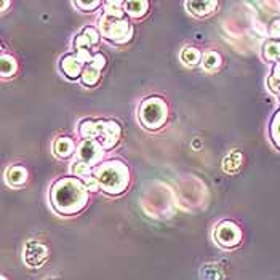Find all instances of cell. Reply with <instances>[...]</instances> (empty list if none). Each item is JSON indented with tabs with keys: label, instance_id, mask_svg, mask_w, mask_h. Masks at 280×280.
Returning a JSON list of instances; mask_svg holds the SVG:
<instances>
[{
	"label": "cell",
	"instance_id": "1",
	"mask_svg": "<svg viewBox=\"0 0 280 280\" xmlns=\"http://www.w3.org/2000/svg\"><path fill=\"white\" fill-rule=\"evenodd\" d=\"M51 204L61 215H75L84 210L88 202V189L84 179L63 178L51 188Z\"/></svg>",
	"mask_w": 280,
	"mask_h": 280
},
{
	"label": "cell",
	"instance_id": "2",
	"mask_svg": "<svg viewBox=\"0 0 280 280\" xmlns=\"http://www.w3.org/2000/svg\"><path fill=\"white\" fill-rule=\"evenodd\" d=\"M124 2H108L106 10L99 18V32L103 37L115 44H125L133 35V28L125 18Z\"/></svg>",
	"mask_w": 280,
	"mask_h": 280
},
{
	"label": "cell",
	"instance_id": "3",
	"mask_svg": "<svg viewBox=\"0 0 280 280\" xmlns=\"http://www.w3.org/2000/svg\"><path fill=\"white\" fill-rule=\"evenodd\" d=\"M95 176L99 183V188L111 195L122 194L130 183V170L122 160H109L95 170Z\"/></svg>",
	"mask_w": 280,
	"mask_h": 280
},
{
	"label": "cell",
	"instance_id": "4",
	"mask_svg": "<svg viewBox=\"0 0 280 280\" xmlns=\"http://www.w3.org/2000/svg\"><path fill=\"white\" fill-rule=\"evenodd\" d=\"M167 117H168V108L162 98L151 96L143 101L139 108V120L146 128L149 130L160 128L167 122Z\"/></svg>",
	"mask_w": 280,
	"mask_h": 280
},
{
	"label": "cell",
	"instance_id": "5",
	"mask_svg": "<svg viewBox=\"0 0 280 280\" xmlns=\"http://www.w3.org/2000/svg\"><path fill=\"white\" fill-rule=\"evenodd\" d=\"M215 238L221 247L232 248L237 247L242 240V231L240 226L234 221H223L218 224V228L215 231Z\"/></svg>",
	"mask_w": 280,
	"mask_h": 280
},
{
	"label": "cell",
	"instance_id": "6",
	"mask_svg": "<svg viewBox=\"0 0 280 280\" xmlns=\"http://www.w3.org/2000/svg\"><path fill=\"white\" fill-rule=\"evenodd\" d=\"M98 143L103 149H112L120 138V125L115 120H98Z\"/></svg>",
	"mask_w": 280,
	"mask_h": 280
},
{
	"label": "cell",
	"instance_id": "7",
	"mask_svg": "<svg viewBox=\"0 0 280 280\" xmlns=\"http://www.w3.org/2000/svg\"><path fill=\"white\" fill-rule=\"evenodd\" d=\"M48 258V248L37 242V240H31V242L26 244L24 247V263L29 266V268H40L45 259Z\"/></svg>",
	"mask_w": 280,
	"mask_h": 280
},
{
	"label": "cell",
	"instance_id": "8",
	"mask_svg": "<svg viewBox=\"0 0 280 280\" xmlns=\"http://www.w3.org/2000/svg\"><path fill=\"white\" fill-rule=\"evenodd\" d=\"M103 151H104L103 146L98 141L87 139V141H84L82 144L78 146L77 155H78L80 162H85V164H88L91 167V165H96L103 158V155H104Z\"/></svg>",
	"mask_w": 280,
	"mask_h": 280
},
{
	"label": "cell",
	"instance_id": "9",
	"mask_svg": "<svg viewBox=\"0 0 280 280\" xmlns=\"http://www.w3.org/2000/svg\"><path fill=\"white\" fill-rule=\"evenodd\" d=\"M61 71L68 75L69 78H78L82 77V72H84V68H82V63H80L75 55H66L63 59H61Z\"/></svg>",
	"mask_w": 280,
	"mask_h": 280
},
{
	"label": "cell",
	"instance_id": "10",
	"mask_svg": "<svg viewBox=\"0 0 280 280\" xmlns=\"http://www.w3.org/2000/svg\"><path fill=\"white\" fill-rule=\"evenodd\" d=\"M188 10H191L192 15L195 16H207L211 11H215L218 7V2L215 0H204V2H188L186 4Z\"/></svg>",
	"mask_w": 280,
	"mask_h": 280
},
{
	"label": "cell",
	"instance_id": "11",
	"mask_svg": "<svg viewBox=\"0 0 280 280\" xmlns=\"http://www.w3.org/2000/svg\"><path fill=\"white\" fill-rule=\"evenodd\" d=\"M149 10L148 0H135V2H124V11L131 18H143Z\"/></svg>",
	"mask_w": 280,
	"mask_h": 280
},
{
	"label": "cell",
	"instance_id": "12",
	"mask_svg": "<svg viewBox=\"0 0 280 280\" xmlns=\"http://www.w3.org/2000/svg\"><path fill=\"white\" fill-rule=\"evenodd\" d=\"M26 179H28V171H26L24 167L21 165H15L7 170V181L15 186V188H19V186H23L26 183Z\"/></svg>",
	"mask_w": 280,
	"mask_h": 280
},
{
	"label": "cell",
	"instance_id": "13",
	"mask_svg": "<svg viewBox=\"0 0 280 280\" xmlns=\"http://www.w3.org/2000/svg\"><path fill=\"white\" fill-rule=\"evenodd\" d=\"M98 120H84L82 124L78 125V135L82 136L85 141L87 139H98Z\"/></svg>",
	"mask_w": 280,
	"mask_h": 280
},
{
	"label": "cell",
	"instance_id": "14",
	"mask_svg": "<svg viewBox=\"0 0 280 280\" xmlns=\"http://www.w3.org/2000/svg\"><path fill=\"white\" fill-rule=\"evenodd\" d=\"M75 151V146H74V141L68 136H63V138H58L56 143H55V152L58 157L61 158H68L74 154Z\"/></svg>",
	"mask_w": 280,
	"mask_h": 280
},
{
	"label": "cell",
	"instance_id": "15",
	"mask_svg": "<svg viewBox=\"0 0 280 280\" xmlns=\"http://www.w3.org/2000/svg\"><path fill=\"white\" fill-rule=\"evenodd\" d=\"M240 167H242V154H240L238 151H232L231 154L226 155L224 160H223V168H224V171L234 173Z\"/></svg>",
	"mask_w": 280,
	"mask_h": 280
},
{
	"label": "cell",
	"instance_id": "16",
	"mask_svg": "<svg viewBox=\"0 0 280 280\" xmlns=\"http://www.w3.org/2000/svg\"><path fill=\"white\" fill-rule=\"evenodd\" d=\"M263 55L268 61H280V40H268L263 47Z\"/></svg>",
	"mask_w": 280,
	"mask_h": 280
},
{
	"label": "cell",
	"instance_id": "17",
	"mask_svg": "<svg viewBox=\"0 0 280 280\" xmlns=\"http://www.w3.org/2000/svg\"><path fill=\"white\" fill-rule=\"evenodd\" d=\"M269 135L277 149H280V109L274 114L269 127Z\"/></svg>",
	"mask_w": 280,
	"mask_h": 280
},
{
	"label": "cell",
	"instance_id": "18",
	"mask_svg": "<svg viewBox=\"0 0 280 280\" xmlns=\"http://www.w3.org/2000/svg\"><path fill=\"white\" fill-rule=\"evenodd\" d=\"M99 71L93 69L91 66H85L84 68V72H82V82L84 85L87 87H95L98 82H99Z\"/></svg>",
	"mask_w": 280,
	"mask_h": 280
},
{
	"label": "cell",
	"instance_id": "19",
	"mask_svg": "<svg viewBox=\"0 0 280 280\" xmlns=\"http://www.w3.org/2000/svg\"><path fill=\"white\" fill-rule=\"evenodd\" d=\"M16 61L13 56L4 55L2 56V63H0V72H2V77H10L16 72Z\"/></svg>",
	"mask_w": 280,
	"mask_h": 280
},
{
	"label": "cell",
	"instance_id": "20",
	"mask_svg": "<svg viewBox=\"0 0 280 280\" xmlns=\"http://www.w3.org/2000/svg\"><path fill=\"white\" fill-rule=\"evenodd\" d=\"M221 66V55L218 51H208L204 56V68L208 71H215Z\"/></svg>",
	"mask_w": 280,
	"mask_h": 280
},
{
	"label": "cell",
	"instance_id": "21",
	"mask_svg": "<svg viewBox=\"0 0 280 280\" xmlns=\"http://www.w3.org/2000/svg\"><path fill=\"white\" fill-rule=\"evenodd\" d=\"M200 58H202V55H200V51L194 47H188V48H184L183 53H181V59L186 63V64H197L200 61Z\"/></svg>",
	"mask_w": 280,
	"mask_h": 280
},
{
	"label": "cell",
	"instance_id": "22",
	"mask_svg": "<svg viewBox=\"0 0 280 280\" xmlns=\"http://www.w3.org/2000/svg\"><path fill=\"white\" fill-rule=\"evenodd\" d=\"M200 275L204 280H223V272L218 269V266H205Z\"/></svg>",
	"mask_w": 280,
	"mask_h": 280
},
{
	"label": "cell",
	"instance_id": "23",
	"mask_svg": "<svg viewBox=\"0 0 280 280\" xmlns=\"http://www.w3.org/2000/svg\"><path fill=\"white\" fill-rule=\"evenodd\" d=\"M72 171H74V175L75 176H88L90 173H91V167L88 165V164H85V162H75L74 165H72Z\"/></svg>",
	"mask_w": 280,
	"mask_h": 280
},
{
	"label": "cell",
	"instance_id": "24",
	"mask_svg": "<svg viewBox=\"0 0 280 280\" xmlns=\"http://www.w3.org/2000/svg\"><path fill=\"white\" fill-rule=\"evenodd\" d=\"M106 63H108V61H106V56L103 55V53H95V55H93L91 63L88 66H91L93 69H96V71L101 72V69L106 68Z\"/></svg>",
	"mask_w": 280,
	"mask_h": 280
},
{
	"label": "cell",
	"instance_id": "25",
	"mask_svg": "<svg viewBox=\"0 0 280 280\" xmlns=\"http://www.w3.org/2000/svg\"><path fill=\"white\" fill-rule=\"evenodd\" d=\"M75 58L82 63V64H90L91 63V59H93V55L90 53V50L88 48H82V50H77L75 51Z\"/></svg>",
	"mask_w": 280,
	"mask_h": 280
},
{
	"label": "cell",
	"instance_id": "26",
	"mask_svg": "<svg viewBox=\"0 0 280 280\" xmlns=\"http://www.w3.org/2000/svg\"><path fill=\"white\" fill-rule=\"evenodd\" d=\"M84 34L90 38V42L91 45H96L99 42V32L96 28H93V26H88V28L84 29Z\"/></svg>",
	"mask_w": 280,
	"mask_h": 280
},
{
	"label": "cell",
	"instance_id": "27",
	"mask_svg": "<svg viewBox=\"0 0 280 280\" xmlns=\"http://www.w3.org/2000/svg\"><path fill=\"white\" fill-rule=\"evenodd\" d=\"M74 47H75L77 50L90 48V47H91V42H90V38H88L85 34H80V35H77L75 40H74Z\"/></svg>",
	"mask_w": 280,
	"mask_h": 280
},
{
	"label": "cell",
	"instance_id": "28",
	"mask_svg": "<svg viewBox=\"0 0 280 280\" xmlns=\"http://www.w3.org/2000/svg\"><path fill=\"white\" fill-rule=\"evenodd\" d=\"M74 5L78 7L82 11L90 13V11H95L98 7H101V2H75Z\"/></svg>",
	"mask_w": 280,
	"mask_h": 280
},
{
	"label": "cell",
	"instance_id": "29",
	"mask_svg": "<svg viewBox=\"0 0 280 280\" xmlns=\"http://www.w3.org/2000/svg\"><path fill=\"white\" fill-rule=\"evenodd\" d=\"M84 183H85V186H87V189H88V191H91V192H95V191H98V189H99V183H98L96 176L88 175V176H85V178H84Z\"/></svg>",
	"mask_w": 280,
	"mask_h": 280
},
{
	"label": "cell",
	"instance_id": "30",
	"mask_svg": "<svg viewBox=\"0 0 280 280\" xmlns=\"http://www.w3.org/2000/svg\"><path fill=\"white\" fill-rule=\"evenodd\" d=\"M269 35L274 37V40H275V38H280V18H277V19H274V21L271 23Z\"/></svg>",
	"mask_w": 280,
	"mask_h": 280
},
{
	"label": "cell",
	"instance_id": "31",
	"mask_svg": "<svg viewBox=\"0 0 280 280\" xmlns=\"http://www.w3.org/2000/svg\"><path fill=\"white\" fill-rule=\"evenodd\" d=\"M268 87L272 90V91H275V93H280V82L277 78H274L272 75L268 78Z\"/></svg>",
	"mask_w": 280,
	"mask_h": 280
},
{
	"label": "cell",
	"instance_id": "32",
	"mask_svg": "<svg viewBox=\"0 0 280 280\" xmlns=\"http://www.w3.org/2000/svg\"><path fill=\"white\" fill-rule=\"evenodd\" d=\"M272 77L277 78L278 82H280V61L275 63V66H274V69H272Z\"/></svg>",
	"mask_w": 280,
	"mask_h": 280
},
{
	"label": "cell",
	"instance_id": "33",
	"mask_svg": "<svg viewBox=\"0 0 280 280\" xmlns=\"http://www.w3.org/2000/svg\"><path fill=\"white\" fill-rule=\"evenodd\" d=\"M2 280H7V278H5V277H2Z\"/></svg>",
	"mask_w": 280,
	"mask_h": 280
}]
</instances>
